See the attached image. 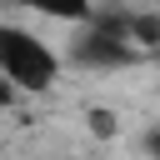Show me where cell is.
<instances>
[{
    "label": "cell",
    "mask_w": 160,
    "mask_h": 160,
    "mask_svg": "<svg viewBox=\"0 0 160 160\" xmlns=\"http://www.w3.org/2000/svg\"><path fill=\"white\" fill-rule=\"evenodd\" d=\"M60 50L25 25H0V75L20 95H45L60 80Z\"/></svg>",
    "instance_id": "1"
},
{
    "label": "cell",
    "mask_w": 160,
    "mask_h": 160,
    "mask_svg": "<svg viewBox=\"0 0 160 160\" xmlns=\"http://www.w3.org/2000/svg\"><path fill=\"white\" fill-rule=\"evenodd\" d=\"M135 60H145V55L130 45L120 10H105V15L90 10L80 20V30L70 40V65H80V70H125Z\"/></svg>",
    "instance_id": "2"
},
{
    "label": "cell",
    "mask_w": 160,
    "mask_h": 160,
    "mask_svg": "<svg viewBox=\"0 0 160 160\" xmlns=\"http://www.w3.org/2000/svg\"><path fill=\"white\" fill-rule=\"evenodd\" d=\"M15 5H25V10H35L45 20H60V25H80L95 10V0H15Z\"/></svg>",
    "instance_id": "3"
},
{
    "label": "cell",
    "mask_w": 160,
    "mask_h": 160,
    "mask_svg": "<svg viewBox=\"0 0 160 160\" xmlns=\"http://www.w3.org/2000/svg\"><path fill=\"white\" fill-rule=\"evenodd\" d=\"M15 95H20V90H15V85L0 75V110H10V105H15Z\"/></svg>",
    "instance_id": "4"
},
{
    "label": "cell",
    "mask_w": 160,
    "mask_h": 160,
    "mask_svg": "<svg viewBox=\"0 0 160 160\" xmlns=\"http://www.w3.org/2000/svg\"><path fill=\"white\" fill-rule=\"evenodd\" d=\"M140 150H150V155H160V130H145V135H140Z\"/></svg>",
    "instance_id": "5"
},
{
    "label": "cell",
    "mask_w": 160,
    "mask_h": 160,
    "mask_svg": "<svg viewBox=\"0 0 160 160\" xmlns=\"http://www.w3.org/2000/svg\"><path fill=\"white\" fill-rule=\"evenodd\" d=\"M90 120H95V135H110V130H115V125H110V115H105V110H95V115H90Z\"/></svg>",
    "instance_id": "6"
}]
</instances>
